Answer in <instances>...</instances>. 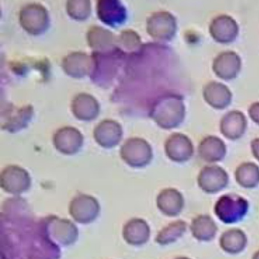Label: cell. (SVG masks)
<instances>
[{
    "instance_id": "6da1fadb",
    "label": "cell",
    "mask_w": 259,
    "mask_h": 259,
    "mask_svg": "<svg viewBox=\"0 0 259 259\" xmlns=\"http://www.w3.org/2000/svg\"><path fill=\"white\" fill-rule=\"evenodd\" d=\"M46 237L58 246H69L79 238V230L71 221L50 217L41 223Z\"/></svg>"
},
{
    "instance_id": "7a4b0ae2",
    "label": "cell",
    "mask_w": 259,
    "mask_h": 259,
    "mask_svg": "<svg viewBox=\"0 0 259 259\" xmlns=\"http://www.w3.org/2000/svg\"><path fill=\"white\" fill-rule=\"evenodd\" d=\"M249 210V202L235 193L223 195L214 205V213L225 224L237 223L244 219Z\"/></svg>"
},
{
    "instance_id": "3957f363",
    "label": "cell",
    "mask_w": 259,
    "mask_h": 259,
    "mask_svg": "<svg viewBox=\"0 0 259 259\" xmlns=\"http://www.w3.org/2000/svg\"><path fill=\"white\" fill-rule=\"evenodd\" d=\"M21 27L32 36L44 34L50 26V15L47 9L39 3L26 5L19 12Z\"/></svg>"
},
{
    "instance_id": "277c9868",
    "label": "cell",
    "mask_w": 259,
    "mask_h": 259,
    "mask_svg": "<svg viewBox=\"0 0 259 259\" xmlns=\"http://www.w3.org/2000/svg\"><path fill=\"white\" fill-rule=\"evenodd\" d=\"M186 107L183 98L179 95H170L160 103L157 114L158 124L166 129L179 127L185 119Z\"/></svg>"
},
{
    "instance_id": "5b68a950",
    "label": "cell",
    "mask_w": 259,
    "mask_h": 259,
    "mask_svg": "<svg viewBox=\"0 0 259 259\" xmlns=\"http://www.w3.org/2000/svg\"><path fill=\"white\" fill-rule=\"evenodd\" d=\"M197 182L202 191L208 194H214L228 187L229 176L226 170L220 166L206 165L199 172Z\"/></svg>"
},
{
    "instance_id": "8992f818",
    "label": "cell",
    "mask_w": 259,
    "mask_h": 259,
    "mask_svg": "<svg viewBox=\"0 0 259 259\" xmlns=\"http://www.w3.org/2000/svg\"><path fill=\"white\" fill-rule=\"evenodd\" d=\"M97 15L100 21L111 27L123 25L127 11L120 0H97Z\"/></svg>"
},
{
    "instance_id": "52a82bcc",
    "label": "cell",
    "mask_w": 259,
    "mask_h": 259,
    "mask_svg": "<svg viewBox=\"0 0 259 259\" xmlns=\"http://www.w3.org/2000/svg\"><path fill=\"white\" fill-rule=\"evenodd\" d=\"M167 156L178 163L190 161L194 155V146L190 137L180 133L172 134L165 144Z\"/></svg>"
},
{
    "instance_id": "ba28073f",
    "label": "cell",
    "mask_w": 259,
    "mask_h": 259,
    "mask_svg": "<svg viewBox=\"0 0 259 259\" xmlns=\"http://www.w3.org/2000/svg\"><path fill=\"white\" fill-rule=\"evenodd\" d=\"M69 212L78 223L88 225L98 217L100 206L97 201L91 196H79L71 202Z\"/></svg>"
},
{
    "instance_id": "9c48e42d",
    "label": "cell",
    "mask_w": 259,
    "mask_h": 259,
    "mask_svg": "<svg viewBox=\"0 0 259 259\" xmlns=\"http://www.w3.org/2000/svg\"><path fill=\"white\" fill-rule=\"evenodd\" d=\"M205 101L211 107L217 110L227 109L232 103L233 94L231 90L220 82L210 81L202 91Z\"/></svg>"
},
{
    "instance_id": "30bf717a",
    "label": "cell",
    "mask_w": 259,
    "mask_h": 259,
    "mask_svg": "<svg viewBox=\"0 0 259 259\" xmlns=\"http://www.w3.org/2000/svg\"><path fill=\"white\" fill-rule=\"evenodd\" d=\"M247 129L246 115L239 110L227 112L220 120V131L230 140H238L243 137Z\"/></svg>"
},
{
    "instance_id": "8fae6325",
    "label": "cell",
    "mask_w": 259,
    "mask_h": 259,
    "mask_svg": "<svg viewBox=\"0 0 259 259\" xmlns=\"http://www.w3.org/2000/svg\"><path fill=\"white\" fill-rule=\"evenodd\" d=\"M213 71L221 80H234L241 71V60L232 52L221 53L214 59Z\"/></svg>"
},
{
    "instance_id": "7c38bea8",
    "label": "cell",
    "mask_w": 259,
    "mask_h": 259,
    "mask_svg": "<svg viewBox=\"0 0 259 259\" xmlns=\"http://www.w3.org/2000/svg\"><path fill=\"white\" fill-rule=\"evenodd\" d=\"M198 154L205 162H219L226 156L227 146L219 137L207 136L199 143Z\"/></svg>"
},
{
    "instance_id": "4fadbf2b",
    "label": "cell",
    "mask_w": 259,
    "mask_h": 259,
    "mask_svg": "<svg viewBox=\"0 0 259 259\" xmlns=\"http://www.w3.org/2000/svg\"><path fill=\"white\" fill-rule=\"evenodd\" d=\"M150 227L143 219H131L123 227V238L131 246H140L145 244L150 239Z\"/></svg>"
},
{
    "instance_id": "5bb4252c",
    "label": "cell",
    "mask_w": 259,
    "mask_h": 259,
    "mask_svg": "<svg viewBox=\"0 0 259 259\" xmlns=\"http://www.w3.org/2000/svg\"><path fill=\"white\" fill-rule=\"evenodd\" d=\"M157 204L163 214L169 217H176L183 209V196L176 189H166L160 193Z\"/></svg>"
},
{
    "instance_id": "9a60e30c",
    "label": "cell",
    "mask_w": 259,
    "mask_h": 259,
    "mask_svg": "<svg viewBox=\"0 0 259 259\" xmlns=\"http://www.w3.org/2000/svg\"><path fill=\"white\" fill-rule=\"evenodd\" d=\"M171 17L167 13L154 14L147 20V31L156 39H167L172 34Z\"/></svg>"
},
{
    "instance_id": "2e32d148",
    "label": "cell",
    "mask_w": 259,
    "mask_h": 259,
    "mask_svg": "<svg viewBox=\"0 0 259 259\" xmlns=\"http://www.w3.org/2000/svg\"><path fill=\"white\" fill-rule=\"evenodd\" d=\"M190 229L194 238L202 242L211 241L217 232L215 222L207 214H200L195 218L192 222Z\"/></svg>"
},
{
    "instance_id": "e0dca14e",
    "label": "cell",
    "mask_w": 259,
    "mask_h": 259,
    "mask_svg": "<svg viewBox=\"0 0 259 259\" xmlns=\"http://www.w3.org/2000/svg\"><path fill=\"white\" fill-rule=\"evenodd\" d=\"M247 245V237L241 230L230 229L220 237V246L225 252L237 255L244 250Z\"/></svg>"
},
{
    "instance_id": "ac0fdd59",
    "label": "cell",
    "mask_w": 259,
    "mask_h": 259,
    "mask_svg": "<svg viewBox=\"0 0 259 259\" xmlns=\"http://www.w3.org/2000/svg\"><path fill=\"white\" fill-rule=\"evenodd\" d=\"M87 39L90 47L97 50L110 49L117 44V38L114 33L100 26L91 27L87 33Z\"/></svg>"
},
{
    "instance_id": "d6986e66",
    "label": "cell",
    "mask_w": 259,
    "mask_h": 259,
    "mask_svg": "<svg viewBox=\"0 0 259 259\" xmlns=\"http://www.w3.org/2000/svg\"><path fill=\"white\" fill-rule=\"evenodd\" d=\"M235 178L243 188H255L259 185V167L251 161L242 163L236 169Z\"/></svg>"
},
{
    "instance_id": "ffe728a7",
    "label": "cell",
    "mask_w": 259,
    "mask_h": 259,
    "mask_svg": "<svg viewBox=\"0 0 259 259\" xmlns=\"http://www.w3.org/2000/svg\"><path fill=\"white\" fill-rule=\"evenodd\" d=\"M187 224L184 221L178 220L169 224L157 235L156 243L161 246H167L175 243L187 232Z\"/></svg>"
},
{
    "instance_id": "44dd1931",
    "label": "cell",
    "mask_w": 259,
    "mask_h": 259,
    "mask_svg": "<svg viewBox=\"0 0 259 259\" xmlns=\"http://www.w3.org/2000/svg\"><path fill=\"white\" fill-rule=\"evenodd\" d=\"M66 12L75 21H85L91 14V0H67Z\"/></svg>"
},
{
    "instance_id": "7402d4cb",
    "label": "cell",
    "mask_w": 259,
    "mask_h": 259,
    "mask_svg": "<svg viewBox=\"0 0 259 259\" xmlns=\"http://www.w3.org/2000/svg\"><path fill=\"white\" fill-rule=\"evenodd\" d=\"M117 44L120 48L128 51L136 50L141 45V38L139 35L134 30H126L117 39Z\"/></svg>"
},
{
    "instance_id": "603a6c76",
    "label": "cell",
    "mask_w": 259,
    "mask_h": 259,
    "mask_svg": "<svg viewBox=\"0 0 259 259\" xmlns=\"http://www.w3.org/2000/svg\"><path fill=\"white\" fill-rule=\"evenodd\" d=\"M248 113L252 121L259 125V102H255L249 106Z\"/></svg>"
},
{
    "instance_id": "cb8c5ba5",
    "label": "cell",
    "mask_w": 259,
    "mask_h": 259,
    "mask_svg": "<svg viewBox=\"0 0 259 259\" xmlns=\"http://www.w3.org/2000/svg\"><path fill=\"white\" fill-rule=\"evenodd\" d=\"M251 150L253 156L259 161V137L254 139L251 142Z\"/></svg>"
},
{
    "instance_id": "d4e9b609",
    "label": "cell",
    "mask_w": 259,
    "mask_h": 259,
    "mask_svg": "<svg viewBox=\"0 0 259 259\" xmlns=\"http://www.w3.org/2000/svg\"><path fill=\"white\" fill-rule=\"evenodd\" d=\"M252 259H259V250L257 251V252L254 254Z\"/></svg>"
},
{
    "instance_id": "484cf974",
    "label": "cell",
    "mask_w": 259,
    "mask_h": 259,
    "mask_svg": "<svg viewBox=\"0 0 259 259\" xmlns=\"http://www.w3.org/2000/svg\"><path fill=\"white\" fill-rule=\"evenodd\" d=\"M175 259H191V258H187V257H179V258H176Z\"/></svg>"
}]
</instances>
